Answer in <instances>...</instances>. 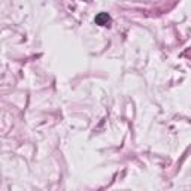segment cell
<instances>
[{
	"label": "cell",
	"mask_w": 191,
	"mask_h": 191,
	"mask_svg": "<svg viewBox=\"0 0 191 191\" xmlns=\"http://www.w3.org/2000/svg\"><path fill=\"white\" fill-rule=\"evenodd\" d=\"M96 21H97L100 26H106V24L109 22V17H108L106 14H102V15H99V17L96 18Z\"/></svg>",
	"instance_id": "cell-1"
}]
</instances>
